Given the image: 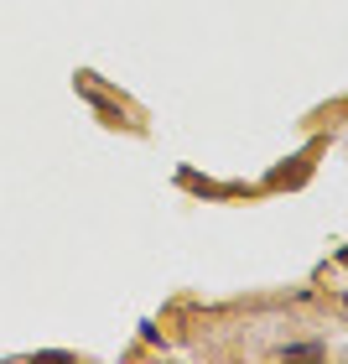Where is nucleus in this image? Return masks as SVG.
<instances>
[{
	"label": "nucleus",
	"mask_w": 348,
	"mask_h": 364,
	"mask_svg": "<svg viewBox=\"0 0 348 364\" xmlns=\"http://www.w3.org/2000/svg\"><path fill=\"white\" fill-rule=\"evenodd\" d=\"M281 354H291V359H322V343H286Z\"/></svg>",
	"instance_id": "1"
}]
</instances>
